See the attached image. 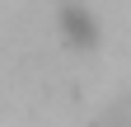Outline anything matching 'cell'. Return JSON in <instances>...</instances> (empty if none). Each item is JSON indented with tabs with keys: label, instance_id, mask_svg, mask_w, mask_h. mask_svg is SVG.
<instances>
[{
	"label": "cell",
	"instance_id": "obj_1",
	"mask_svg": "<svg viewBox=\"0 0 131 127\" xmlns=\"http://www.w3.org/2000/svg\"><path fill=\"white\" fill-rule=\"evenodd\" d=\"M56 33H61V42L70 47V52H94L98 38H103V28H98V19H94L89 5L61 0V5H56Z\"/></svg>",
	"mask_w": 131,
	"mask_h": 127
}]
</instances>
